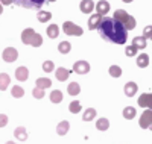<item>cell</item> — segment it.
I'll list each match as a JSON object with an SVG mask.
<instances>
[{
    "label": "cell",
    "mask_w": 152,
    "mask_h": 144,
    "mask_svg": "<svg viewBox=\"0 0 152 144\" xmlns=\"http://www.w3.org/2000/svg\"><path fill=\"white\" fill-rule=\"evenodd\" d=\"M35 33H37V32H35L34 29H31V28L24 29V31L21 32V43L31 46V43H32V40H34V36H35Z\"/></svg>",
    "instance_id": "ba28073f"
},
{
    "label": "cell",
    "mask_w": 152,
    "mask_h": 144,
    "mask_svg": "<svg viewBox=\"0 0 152 144\" xmlns=\"http://www.w3.org/2000/svg\"><path fill=\"white\" fill-rule=\"evenodd\" d=\"M9 84H11L9 74H8V73H0V89H2V91L8 89Z\"/></svg>",
    "instance_id": "9a60e30c"
},
{
    "label": "cell",
    "mask_w": 152,
    "mask_h": 144,
    "mask_svg": "<svg viewBox=\"0 0 152 144\" xmlns=\"http://www.w3.org/2000/svg\"><path fill=\"white\" fill-rule=\"evenodd\" d=\"M97 31L105 41L113 44H125L128 40V31L123 28V24L110 17H102Z\"/></svg>",
    "instance_id": "6da1fadb"
},
{
    "label": "cell",
    "mask_w": 152,
    "mask_h": 144,
    "mask_svg": "<svg viewBox=\"0 0 152 144\" xmlns=\"http://www.w3.org/2000/svg\"><path fill=\"white\" fill-rule=\"evenodd\" d=\"M58 35H59L58 24H49V28H47V36L49 38H56Z\"/></svg>",
    "instance_id": "cb8c5ba5"
},
{
    "label": "cell",
    "mask_w": 152,
    "mask_h": 144,
    "mask_svg": "<svg viewBox=\"0 0 152 144\" xmlns=\"http://www.w3.org/2000/svg\"><path fill=\"white\" fill-rule=\"evenodd\" d=\"M138 105L142 108H148V109H152V94L148 93V94H142L138 97Z\"/></svg>",
    "instance_id": "30bf717a"
},
{
    "label": "cell",
    "mask_w": 152,
    "mask_h": 144,
    "mask_svg": "<svg viewBox=\"0 0 152 144\" xmlns=\"http://www.w3.org/2000/svg\"><path fill=\"white\" fill-rule=\"evenodd\" d=\"M73 71L78 73V74H87L90 71V64L87 61H76L73 64Z\"/></svg>",
    "instance_id": "8992f818"
},
{
    "label": "cell",
    "mask_w": 152,
    "mask_h": 144,
    "mask_svg": "<svg viewBox=\"0 0 152 144\" xmlns=\"http://www.w3.org/2000/svg\"><path fill=\"white\" fill-rule=\"evenodd\" d=\"M143 38L152 40V26H146V28L143 29Z\"/></svg>",
    "instance_id": "d590c367"
},
{
    "label": "cell",
    "mask_w": 152,
    "mask_h": 144,
    "mask_svg": "<svg viewBox=\"0 0 152 144\" xmlns=\"http://www.w3.org/2000/svg\"><path fill=\"white\" fill-rule=\"evenodd\" d=\"M0 3H2V5H6V6H9V5L14 3V0H0Z\"/></svg>",
    "instance_id": "f35d334b"
},
{
    "label": "cell",
    "mask_w": 152,
    "mask_h": 144,
    "mask_svg": "<svg viewBox=\"0 0 152 144\" xmlns=\"http://www.w3.org/2000/svg\"><path fill=\"white\" fill-rule=\"evenodd\" d=\"M135 115H137V111H135V108H132V106H126V108L123 109V117H125L126 120H132Z\"/></svg>",
    "instance_id": "d4e9b609"
},
{
    "label": "cell",
    "mask_w": 152,
    "mask_h": 144,
    "mask_svg": "<svg viewBox=\"0 0 152 144\" xmlns=\"http://www.w3.org/2000/svg\"><path fill=\"white\" fill-rule=\"evenodd\" d=\"M79 9L84 12V14H90V12L94 9V2L93 0H82L81 5H79Z\"/></svg>",
    "instance_id": "4fadbf2b"
},
{
    "label": "cell",
    "mask_w": 152,
    "mask_h": 144,
    "mask_svg": "<svg viewBox=\"0 0 152 144\" xmlns=\"http://www.w3.org/2000/svg\"><path fill=\"white\" fill-rule=\"evenodd\" d=\"M96 11H97V14L100 17L107 15L108 11H110V3L107 2V0H99V2L96 3Z\"/></svg>",
    "instance_id": "9c48e42d"
},
{
    "label": "cell",
    "mask_w": 152,
    "mask_h": 144,
    "mask_svg": "<svg viewBox=\"0 0 152 144\" xmlns=\"http://www.w3.org/2000/svg\"><path fill=\"white\" fill-rule=\"evenodd\" d=\"M50 102L52 103H61L62 102V93L59 89H55L50 93Z\"/></svg>",
    "instance_id": "4316f807"
},
{
    "label": "cell",
    "mask_w": 152,
    "mask_h": 144,
    "mask_svg": "<svg viewBox=\"0 0 152 144\" xmlns=\"http://www.w3.org/2000/svg\"><path fill=\"white\" fill-rule=\"evenodd\" d=\"M70 50H72V44L69 41H61L59 43V46H58V52H59V53L67 55V53H70Z\"/></svg>",
    "instance_id": "7402d4cb"
},
{
    "label": "cell",
    "mask_w": 152,
    "mask_h": 144,
    "mask_svg": "<svg viewBox=\"0 0 152 144\" xmlns=\"http://www.w3.org/2000/svg\"><path fill=\"white\" fill-rule=\"evenodd\" d=\"M11 94L14 96L15 99H20V97L24 96V89H23L20 85H14V87L11 88Z\"/></svg>",
    "instance_id": "f1b7e54d"
},
{
    "label": "cell",
    "mask_w": 152,
    "mask_h": 144,
    "mask_svg": "<svg viewBox=\"0 0 152 144\" xmlns=\"http://www.w3.org/2000/svg\"><path fill=\"white\" fill-rule=\"evenodd\" d=\"M100 20H102V17H100L99 14L91 15L90 20H88V29H91V31H93V29H97V26H99Z\"/></svg>",
    "instance_id": "d6986e66"
},
{
    "label": "cell",
    "mask_w": 152,
    "mask_h": 144,
    "mask_svg": "<svg viewBox=\"0 0 152 144\" xmlns=\"http://www.w3.org/2000/svg\"><path fill=\"white\" fill-rule=\"evenodd\" d=\"M14 135H15V138L20 140V141H26V140H28V132H26V129H24L23 126H18V127L15 129Z\"/></svg>",
    "instance_id": "ffe728a7"
},
{
    "label": "cell",
    "mask_w": 152,
    "mask_h": 144,
    "mask_svg": "<svg viewBox=\"0 0 152 144\" xmlns=\"http://www.w3.org/2000/svg\"><path fill=\"white\" fill-rule=\"evenodd\" d=\"M15 77H17V81L20 82H24V81H28V77H29V70L26 67H18L15 70Z\"/></svg>",
    "instance_id": "7c38bea8"
},
{
    "label": "cell",
    "mask_w": 152,
    "mask_h": 144,
    "mask_svg": "<svg viewBox=\"0 0 152 144\" xmlns=\"http://www.w3.org/2000/svg\"><path fill=\"white\" fill-rule=\"evenodd\" d=\"M6 144H15V143H14V141H8Z\"/></svg>",
    "instance_id": "b9f144b4"
},
{
    "label": "cell",
    "mask_w": 152,
    "mask_h": 144,
    "mask_svg": "<svg viewBox=\"0 0 152 144\" xmlns=\"http://www.w3.org/2000/svg\"><path fill=\"white\" fill-rule=\"evenodd\" d=\"M140 127L143 129H148L152 126V109H146L143 111V114L140 115V121H138Z\"/></svg>",
    "instance_id": "5b68a950"
},
{
    "label": "cell",
    "mask_w": 152,
    "mask_h": 144,
    "mask_svg": "<svg viewBox=\"0 0 152 144\" xmlns=\"http://www.w3.org/2000/svg\"><path fill=\"white\" fill-rule=\"evenodd\" d=\"M46 0H14V3L21 6V8H28V9H40L44 5Z\"/></svg>",
    "instance_id": "277c9868"
},
{
    "label": "cell",
    "mask_w": 152,
    "mask_h": 144,
    "mask_svg": "<svg viewBox=\"0 0 152 144\" xmlns=\"http://www.w3.org/2000/svg\"><path fill=\"white\" fill-rule=\"evenodd\" d=\"M41 44H43V38H41V35L35 33V36H34V40H32L31 46H32V47H40Z\"/></svg>",
    "instance_id": "836d02e7"
},
{
    "label": "cell",
    "mask_w": 152,
    "mask_h": 144,
    "mask_svg": "<svg viewBox=\"0 0 152 144\" xmlns=\"http://www.w3.org/2000/svg\"><path fill=\"white\" fill-rule=\"evenodd\" d=\"M62 31H64L66 35H73V36H81V35H84L82 28H79L78 24H75V23H72V21H66L64 24H62Z\"/></svg>",
    "instance_id": "3957f363"
},
{
    "label": "cell",
    "mask_w": 152,
    "mask_h": 144,
    "mask_svg": "<svg viewBox=\"0 0 152 144\" xmlns=\"http://www.w3.org/2000/svg\"><path fill=\"white\" fill-rule=\"evenodd\" d=\"M137 65L140 68H146L148 65H149V56L146 53H142V55H138L137 58Z\"/></svg>",
    "instance_id": "44dd1931"
},
{
    "label": "cell",
    "mask_w": 152,
    "mask_h": 144,
    "mask_svg": "<svg viewBox=\"0 0 152 144\" xmlns=\"http://www.w3.org/2000/svg\"><path fill=\"white\" fill-rule=\"evenodd\" d=\"M3 12V8H2V3H0V14H2Z\"/></svg>",
    "instance_id": "ab89813d"
},
{
    "label": "cell",
    "mask_w": 152,
    "mask_h": 144,
    "mask_svg": "<svg viewBox=\"0 0 152 144\" xmlns=\"http://www.w3.org/2000/svg\"><path fill=\"white\" fill-rule=\"evenodd\" d=\"M69 111H70L72 114L81 112V103H79V100H73V102L69 105Z\"/></svg>",
    "instance_id": "4dcf8cb0"
},
{
    "label": "cell",
    "mask_w": 152,
    "mask_h": 144,
    "mask_svg": "<svg viewBox=\"0 0 152 144\" xmlns=\"http://www.w3.org/2000/svg\"><path fill=\"white\" fill-rule=\"evenodd\" d=\"M35 84H37V88L46 89V88H50V85H52V81L47 79V77H38Z\"/></svg>",
    "instance_id": "ac0fdd59"
},
{
    "label": "cell",
    "mask_w": 152,
    "mask_h": 144,
    "mask_svg": "<svg viewBox=\"0 0 152 144\" xmlns=\"http://www.w3.org/2000/svg\"><path fill=\"white\" fill-rule=\"evenodd\" d=\"M96 127H97L99 130H107V129L110 127V121L105 119V117H104V119H99V120L96 121Z\"/></svg>",
    "instance_id": "f546056e"
},
{
    "label": "cell",
    "mask_w": 152,
    "mask_h": 144,
    "mask_svg": "<svg viewBox=\"0 0 152 144\" xmlns=\"http://www.w3.org/2000/svg\"><path fill=\"white\" fill-rule=\"evenodd\" d=\"M47 2H55V0H47Z\"/></svg>",
    "instance_id": "7bdbcfd3"
},
{
    "label": "cell",
    "mask_w": 152,
    "mask_h": 144,
    "mask_svg": "<svg viewBox=\"0 0 152 144\" xmlns=\"http://www.w3.org/2000/svg\"><path fill=\"white\" fill-rule=\"evenodd\" d=\"M96 117V109L94 108H87L85 111H84V115H82V119H84V121H90V120H93Z\"/></svg>",
    "instance_id": "484cf974"
},
{
    "label": "cell",
    "mask_w": 152,
    "mask_h": 144,
    "mask_svg": "<svg viewBox=\"0 0 152 144\" xmlns=\"http://www.w3.org/2000/svg\"><path fill=\"white\" fill-rule=\"evenodd\" d=\"M137 47H134V46H129V47H126V50H125V53H126V56H134L135 53H137Z\"/></svg>",
    "instance_id": "8d00e7d4"
},
{
    "label": "cell",
    "mask_w": 152,
    "mask_h": 144,
    "mask_svg": "<svg viewBox=\"0 0 152 144\" xmlns=\"http://www.w3.org/2000/svg\"><path fill=\"white\" fill-rule=\"evenodd\" d=\"M123 2H125V3H131V2H132V0H123Z\"/></svg>",
    "instance_id": "60d3db41"
},
{
    "label": "cell",
    "mask_w": 152,
    "mask_h": 144,
    "mask_svg": "<svg viewBox=\"0 0 152 144\" xmlns=\"http://www.w3.org/2000/svg\"><path fill=\"white\" fill-rule=\"evenodd\" d=\"M110 74L113 77H120L122 76V68L119 67V65H111L110 67Z\"/></svg>",
    "instance_id": "1f68e13d"
},
{
    "label": "cell",
    "mask_w": 152,
    "mask_h": 144,
    "mask_svg": "<svg viewBox=\"0 0 152 144\" xmlns=\"http://www.w3.org/2000/svg\"><path fill=\"white\" fill-rule=\"evenodd\" d=\"M18 58V52L14 47H6L3 50V61L5 62H14Z\"/></svg>",
    "instance_id": "52a82bcc"
},
{
    "label": "cell",
    "mask_w": 152,
    "mask_h": 144,
    "mask_svg": "<svg viewBox=\"0 0 152 144\" xmlns=\"http://www.w3.org/2000/svg\"><path fill=\"white\" fill-rule=\"evenodd\" d=\"M67 91H69L70 96H78L81 93V85L78 82H70L67 85Z\"/></svg>",
    "instance_id": "2e32d148"
},
{
    "label": "cell",
    "mask_w": 152,
    "mask_h": 144,
    "mask_svg": "<svg viewBox=\"0 0 152 144\" xmlns=\"http://www.w3.org/2000/svg\"><path fill=\"white\" fill-rule=\"evenodd\" d=\"M32 96L35 97V99H43L44 97V89H40V88H34L32 89Z\"/></svg>",
    "instance_id": "e575fe53"
},
{
    "label": "cell",
    "mask_w": 152,
    "mask_h": 144,
    "mask_svg": "<svg viewBox=\"0 0 152 144\" xmlns=\"http://www.w3.org/2000/svg\"><path fill=\"white\" fill-rule=\"evenodd\" d=\"M137 89H138V87H137L135 82H126V84H125V88H123L126 97H132V96H135Z\"/></svg>",
    "instance_id": "8fae6325"
},
{
    "label": "cell",
    "mask_w": 152,
    "mask_h": 144,
    "mask_svg": "<svg viewBox=\"0 0 152 144\" xmlns=\"http://www.w3.org/2000/svg\"><path fill=\"white\" fill-rule=\"evenodd\" d=\"M69 74H70V71L64 67H58V70L55 71V76H56V79L59 82H66L69 79Z\"/></svg>",
    "instance_id": "5bb4252c"
},
{
    "label": "cell",
    "mask_w": 152,
    "mask_h": 144,
    "mask_svg": "<svg viewBox=\"0 0 152 144\" xmlns=\"http://www.w3.org/2000/svg\"><path fill=\"white\" fill-rule=\"evenodd\" d=\"M113 18L117 20L119 23H122L123 28H125L126 31H132V29L135 28V18L131 17L125 9H117L116 12H114V17H113Z\"/></svg>",
    "instance_id": "7a4b0ae2"
},
{
    "label": "cell",
    "mask_w": 152,
    "mask_h": 144,
    "mask_svg": "<svg viewBox=\"0 0 152 144\" xmlns=\"http://www.w3.org/2000/svg\"><path fill=\"white\" fill-rule=\"evenodd\" d=\"M132 46L137 47V49H145L146 47V38L143 36H135L132 40Z\"/></svg>",
    "instance_id": "83f0119b"
},
{
    "label": "cell",
    "mask_w": 152,
    "mask_h": 144,
    "mask_svg": "<svg viewBox=\"0 0 152 144\" xmlns=\"http://www.w3.org/2000/svg\"><path fill=\"white\" fill-rule=\"evenodd\" d=\"M8 124V115L0 114V127H5Z\"/></svg>",
    "instance_id": "74e56055"
},
{
    "label": "cell",
    "mask_w": 152,
    "mask_h": 144,
    "mask_svg": "<svg viewBox=\"0 0 152 144\" xmlns=\"http://www.w3.org/2000/svg\"><path fill=\"white\" fill-rule=\"evenodd\" d=\"M37 18H38L40 23H46V21H49L50 18H52V14H50L49 11H38Z\"/></svg>",
    "instance_id": "603a6c76"
},
{
    "label": "cell",
    "mask_w": 152,
    "mask_h": 144,
    "mask_svg": "<svg viewBox=\"0 0 152 144\" xmlns=\"http://www.w3.org/2000/svg\"><path fill=\"white\" fill-rule=\"evenodd\" d=\"M43 70H44L46 73L53 71V70H55V64H53L52 61H44V62H43Z\"/></svg>",
    "instance_id": "d6a6232c"
},
{
    "label": "cell",
    "mask_w": 152,
    "mask_h": 144,
    "mask_svg": "<svg viewBox=\"0 0 152 144\" xmlns=\"http://www.w3.org/2000/svg\"><path fill=\"white\" fill-rule=\"evenodd\" d=\"M69 129H70V123H69L67 120H64V121L58 123V126H56V132H58V135H66V134L69 132Z\"/></svg>",
    "instance_id": "e0dca14e"
}]
</instances>
